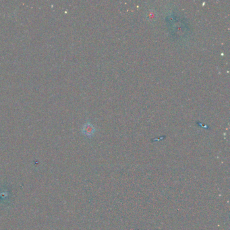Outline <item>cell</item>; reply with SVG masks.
<instances>
[{
	"instance_id": "cell-1",
	"label": "cell",
	"mask_w": 230,
	"mask_h": 230,
	"mask_svg": "<svg viewBox=\"0 0 230 230\" xmlns=\"http://www.w3.org/2000/svg\"><path fill=\"white\" fill-rule=\"evenodd\" d=\"M95 131V128L94 127V125L91 123H90L89 121H87V122L84 124L81 129L82 134H84L85 137L88 138L93 137Z\"/></svg>"
},
{
	"instance_id": "cell-2",
	"label": "cell",
	"mask_w": 230,
	"mask_h": 230,
	"mask_svg": "<svg viewBox=\"0 0 230 230\" xmlns=\"http://www.w3.org/2000/svg\"><path fill=\"white\" fill-rule=\"evenodd\" d=\"M146 17L149 21L155 20L157 18V14L155 11H153V10H149L147 14H146Z\"/></svg>"
}]
</instances>
